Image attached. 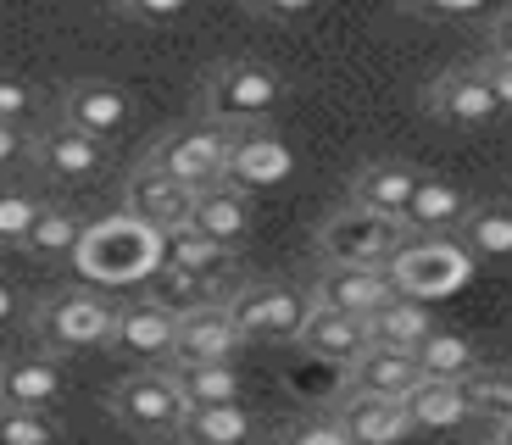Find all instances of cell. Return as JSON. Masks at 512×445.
Wrapping results in <instances>:
<instances>
[{
    "label": "cell",
    "instance_id": "1",
    "mask_svg": "<svg viewBox=\"0 0 512 445\" xmlns=\"http://www.w3.org/2000/svg\"><path fill=\"white\" fill-rule=\"evenodd\" d=\"M73 262L90 284H134L162 267V234L134 223L128 212L101 217V223H84V240H78Z\"/></svg>",
    "mask_w": 512,
    "mask_h": 445
},
{
    "label": "cell",
    "instance_id": "2",
    "mask_svg": "<svg viewBox=\"0 0 512 445\" xmlns=\"http://www.w3.org/2000/svg\"><path fill=\"white\" fill-rule=\"evenodd\" d=\"M284 106V78L262 62H218L201 89V117L212 128H256Z\"/></svg>",
    "mask_w": 512,
    "mask_h": 445
},
{
    "label": "cell",
    "instance_id": "3",
    "mask_svg": "<svg viewBox=\"0 0 512 445\" xmlns=\"http://www.w3.org/2000/svg\"><path fill=\"white\" fill-rule=\"evenodd\" d=\"M401 245H407V229H401L396 217L362 212L351 201L323 217V229H318V251L334 267H390Z\"/></svg>",
    "mask_w": 512,
    "mask_h": 445
},
{
    "label": "cell",
    "instance_id": "4",
    "mask_svg": "<svg viewBox=\"0 0 512 445\" xmlns=\"http://www.w3.org/2000/svg\"><path fill=\"white\" fill-rule=\"evenodd\" d=\"M112 318L117 306L95 290H62L34 306V334L45 351H95L112 345Z\"/></svg>",
    "mask_w": 512,
    "mask_h": 445
},
{
    "label": "cell",
    "instance_id": "5",
    "mask_svg": "<svg viewBox=\"0 0 512 445\" xmlns=\"http://www.w3.org/2000/svg\"><path fill=\"white\" fill-rule=\"evenodd\" d=\"M223 312H229L234 334L245 345L251 340H295L301 323H307V312H312V295L284 284V279H262V284H245L240 295H229Z\"/></svg>",
    "mask_w": 512,
    "mask_h": 445
},
{
    "label": "cell",
    "instance_id": "6",
    "mask_svg": "<svg viewBox=\"0 0 512 445\" xmlns=\"http://www.w3.org/2000/svg\"><path fill=\"white\" fill-rule=\"evenodd\" d=\"M112 418L140 440H167L184 423V401L162 368H140L112 390Z\"/></svg>",
    "mask_w": 512,
    "mask_h": 445
},
{
    "label": "cell",
    "instance_id": "7",
    "mask_svg": "<svg viewBox=\"0 0 512 445\" xmlns=\"http://www.w3.org/2000/svg\"><path fill=\"white\" fill-rule=\"evenodd\" d=\"M384 273H390L396 295H407V301L451 295L462 279H468V251H462L457 240H407Z\"/></svg>",
    "mask_w": 512,
    "mask_h": 445
},
{
    "label": "cell",
    "instance_id": "8",
    "mask_svg": "<svg viewBox=\"0 0 512 445\" xmlns=\"http://www.w3.org/2000/svg\"><path fill=\"white\" fill-rule=\"evenodd\" d=\"M223 156H229L223 128L201 123V128H179V134H167L145 162H151L156 173H167L173 184H184L190 195H201V190H218V184H223Z\"/></svg>",
    "mask_w": 512,
    "mask_h": 445
},
{
    "label": "cell",
    "instance_id": "9",
    "mask_svg": "<svg viewBox=\"0 0 512 445\" xmlns=\"http://www.w3.org/2000/svg\"><path fill=\"white\" fill-rule=\"evenodd\" d=\"M223 145H229V156H223V184H234L245 195L262 190V184H279L290 173V151L279 145V134H268V123L223 128Z\"/></svg>",
    "mask_w": 512,
    "mask_h": 445
},
{
    "label": "cell",
    "instance_id": "10",
    "mask_svg": "<svg viewBox=\"0 0 512 445\" xmlns=\"http://www.w3.org/2000/svg\"><path fill=\"white\" fill-rule=\"evenodd\" d=\"M396 301V284H390V273L384 267H329V273H318V284H312V306H323V312H346V318L368 323L379 306Z\"/></svg>",
    "mask_w": 512,
    "mask_h": 445
},
{
    "label": "cell",
    "instance_id": "11",
    "mask_svg": "<svg viewBox=\"0 0 512 445\" xmlns=\"http://www.w3.org/2000/svg\"><path fill=\"white\" fill-rule=\"evenodd\" d=\"M190 201H195V195L184 190V184H173L167 173H156L151 162L134 167L128 184H123V212L134 217V223H145V229H156L162 240L190 223Z\"/></svg>",
    "mask_w": 512,
    "mask_h": 445
},
{
    "label": "cell",
    "instance_id": "12",
    "mask_svg": "<svg viewBox=\"0 0 512 445\" xmlns=\"http://www.w3.org/2000/svg\"><path fill=\"white\" fill-rule=\"evenodd\" d=\"M128 117H134V106H128V95L112 84V78H78V84H67V95H62V123L78 128V134H90L95 145H106L112 134H123Z\"/></svg>",
    "mask_w": 512,
    "mask_h": 445
},
{
    "label": "cell",
    "instance_id": "13",
    "mask_svg": "<svg viewBox=\"0 0 512 445\" xmlns=\"http://www.w3.org/2000/svg\"><path fill=\"white\" fill-rule=\"evenodd\" d=\"M468 212H474V201H468L462 184L423 173L418 195H412L407 217H401V229H407V240H457V229L468 223Z\"/></svg>",
    "mask_w": 512,
    "mask_h": 445
},
{
    "label": "cell",
    "instance_id": "14",
    "mask_svg": "<svg viewBox=\"0 0 512 445\" xmlns=\"http://www.w3.org/2000/svg\"><path fill=\"white\" fill-rule=\"evenodd\" d=\"M423 112L451 128H485L490 117H501V106L474 67H457V73H440L435 84L423 89Z\"/></svg>",
    "mask_w": 512,
    "mask_h": 445
},
{
    "label": "cell",
    "instance_id": "15",
    "mask_svg": "<svg viewBox=\"0 0 512 445\" xmlns=\"http://www.w3.org/2000/svg\"><path fill=\"white\" fill-rule=\"evenodd\" d=\"M351 395H373V401H407L412 384L423 379L418 356L412 351H390V345H362V356L346 362Z\"/></svg>",
    "mask_w": 512,
    "mask_h": 445
},
{
    "label": "cell",
    "instance_id": "16",
    "mask_svg": "<svg viewBox=\"0 0 512 445\" xmlns=\"http://www.w3.org/2000/svg\"><path fill=\"white\" fill-rule=\"evenodd\" d=\"M173 334H179V318L156 301H128L112 318V345L140 362H173Z\"/></svg>",
    "mask_w": 512,
    "mask_h": 445
},
{
    "label": "cell",
    "instance_id": "17",
    "mask_svg": "<svg viewBox=\"0 0 512 445\" xmlns=\"http://www.w3.org/2000/svg\"><path fill=\"white\" fill-rule=\"evenodd\" d=\"M28 156H34V167L45 178H62V184H84V178H95L106 167V145H95L90 134H78V128H67V123L45 128V134L28 145Z\"/></svg>",
    "mask_w": 512,
    "mask_h": 445
},
{
    "label": "cell",
    "instance_id": "18",
    "mask_svg": "<svg viewBox=\"0 0 512 445\" xmlns=\"http://www.w3.org/2000/svg\"><path fill=\"white\" fill-rule=\"evenodd\" d=\"M67 373L56 356H12L0 362V407H28V412H51V401H62Z\"/></svg>",
    "mask_w": 512,
    "mask_h": 445
},
{
    "label": "cell",
    "instance_id": "19",
    "mask_svg": "<svg viewBox=\"0 0 512 445\" xmlns=\"http://www.w3.org/2000/svg\"><path fill=\"white\" fill-rule=\"evenodd\" d=\"M201 240L223 245V251H240V240L251 234V195L234 190V184H218V190H201L190 201V223Z\"/></svg>",
    "mask_w": 512,
    "mask_h": 445
},
{
    "label": "cell",
    "instance_id": "20",
    "mask_svg": "<svg viewBox=\"0 0 512 445\" xmlns=\"http://www.w3.org/2000/svg\"><path fill=\"white\" fill-rule=\"evenodd\" d=\"M240 334H234L229 312L223 306H201V312H184L179 334H173V362H234L240 356Z\"/></svg>",
    "mask_w": 512,
    "mask_h": 445
},
{
    "label": "cell",
    "instance_id": "21",
    "mask_svg": "<svg viewBox=\"0 0 512 445\" xmlns=\"http://www.w3.org/2000/svg\"><path fill=\"white\" fill-rule=\"evenodd\" d=\"M418 167L407 162H368L357 178H351V206H362V212H379V217H407L412 195H418Z\"/></svg>",
    "mask_w": 512,
    "mask_h": 445
},
{
    "label": "cell",
    "instance_id": "22",
    "mask_svg": "<svg viewBox=\"0 0 512 445\" xmlns=\"http://www.w3.org/2000/svg\"><path fill=\"white\" fill-rule=\"evenodd\" d=\"M162 373L173 379L184 412L190 407H234L240 390H245V379H240L234 362H167Z\"/></svg>",
    "mask_w": 512,
    "mask_h": 445
},
{
    "label": "cell",
    "instance_id": "23",
    "mask_svg": "<svg viewBox=\"0 0 512 445\" xmlns=\"http://www.w3.org/2000/svg\"><path fill=\"white\" fill-rule=\"evenodd\" d=\"M334 423L351 445H401L412 434L401 401H373V395H351L346 407L334 412Z\"/></svg>",
    "mask_w": 512,
    "mask_h": 445
},
{
    "label": "cell",
    "instance_id": "24",
    "mask_svg": "<svg viewBox=\"0 0 512 445\" xmlns=\"http://www.w3.org/2000/svg\"><path fill=\"white\" fill-rule=\"evenodd\" d=\"M295 340L307 345L312 356H323V362H351V356H362V345H368V329H362L357 318H346V312H323V306H312Z\"/></svg>",
    "mask_w": 512,
    "mask_h": 445
},
{
    "label": "cell",
    "instance_id": "25",
    "mask_svg": "<svg viewBox=\"0 0 512 445\" xmlns=\"http://www.w3.org/2000/svg\"><path fill=\"white\" fill-rule=\"evenodd\" d=\"M401 412H407L412 429H457V423L474 418L468 401H462V384H451V379H418L412 395L401 401Z\"/></svg>",
    "mask_w": 512,
    "mask_h": 445
},
{
    "label": "cell",
    "instance_id": "26",
    "mask_svg": "<svg viewBox=\"0 0 512 445\" xmlns=\"http://www.w3.org/2000/svg\"><path fill=\"white\" fill-rule=\"evenodd\" d=\"M368 345H390V351H418L429 334H435V323H429V312H423L418 301H407V295H396L390 306H379L368 323Z\"/></svg>",
    "mask_w": 512,
    "mask_h": 445
},
{
    "label": "cell",
    "instance_id": "27",
    "mask_svg": "<svg viewBox=\"0 0 512 445\" xmlns=\"http://www.w3.org/2000/svg\"><path fill=\"white\" fill-rule=\"evenodd\" d=\"M179 440L184 445H251L256 423L240 401H234V407H190L179 423Z\"/></svg>",
    "mask_w": 512,
    "mask_h": 445
},
{
    "label": "cell",
    "instance_id": "28",
    "mask_svg": "<svg viewBox=\"0 0 512 445\" xmlns=\"http://www.w3.org/2000/svg\"><path fill=\"white\" fill-rule=\"evenodd\" d=\"M468 262H512V206H474L468 223L457 229Z\"/></svg>",
    "mask_w": 512,
    "mask_h": 445
},
{
    "label": "cell",
    "instance_id": "29",
    "mask_svg": "<svg viewBox=\"0 0 512 445\" xmlns=\"http://www.w3.org/2000/svg\"><path fill=\"white\" fill-rule=\"evenodd\" d=\"M162 267H173V273H195V279H223V273L234 267V251L201 240L195 229H173L162 240Z\"/></svg>",
    "mask_w": 512,
    "mask_h": 445
},
{
    "label": "cell",
    "instance_id": "30",
    "mask_svg": "<svg viewBox=\"0 0 512 445\" xmlns=\"http://www.w3.org/2000/svg\"><path fill=\"white\" fill-rule=\"evenodd\" d=\"M78 240H84V217L67 212V206H39V217H34V229H28L23 251L45 256V262H51V256H67V262H73Z\"/></svg>",
    "mask_w": 512,
    "mask_h": 445
},
{
    "label": "cell",
    "instance_id": "31",
    "mask_svg": "<svg viewBox=\"0 0 512 445\" xmlns=\"http://www.w3.org/2000/svg\"><path fill=\"white\" fill-rule=\"evenodd\" d=\"M462 401L485 423H512V368H474L462 379Z\"/></svg>",
    "mask_w": 512,
    "mask_h": 445
},
{
    "label": "cell",
    "instance_id": "32",
    "mask_svg": "<svg viewBox=\"0 0 512 445\" xmlns=\"http://www.w3.org/2000/svg\"><path fill=\"white\" fill-rule=\"evenodd\" d=\"M412 356H418V373H423V379H451V384H462L468 373L479 368L474 345L462 340V334H429V340H423Z\"/></svg>",
    "mask_w": 512,
    "mask_h": 445
},
{
    "label": "cell",
    "instance_id": "33",
    "mask_svg": "<svg viewBox=\"0 0 512 445\" xmlns=\"http://www.w3.org/2000/svg\"><path fill=\"white\" fill-rule=\"evenodd\" d=\"M145 301H156L162 312L184 318V312H201V306H223V295L212 290V279H195V273H173V267H162Z\"/></svg>",
    "mask_w": 512,
    "mask_h": 445
},
{
    "label": "cell",
    "instance_id": "34",
    "mask_svg": "<svg viewBox=\"0 0 512 445\" xmlns=\"http://www.w3.org/2000/svg\"><path fill=\"white\" fill-rule=\"evenodd\" d=\"M62 429H56L51 412H28V407H0V445H56Z\"/></svg>",
    "mask_w": 512,
    "mask_h": 445
},
{
    "label": "cell",
    "instance_id": "35",
    "mask_svg": "<svg viewBox=\"0 0 512 445\" xmlns=\"http://www.w3.org/2000/svg\"><path fill=\"white\" fill-rule=\"evenodd\" d=\"M39 217V201L28 190H0V245H23Z\"/></svg>",
    "mask_w": 512,
    "mask_h": 445
},
{
    "label": "cell",
    "instance_id": "36",
    "mask_svg": "<svg viewBox=\"0 0 512 445\" xmlns=\"http://www.w3.org/2000/svg\"><path fill=\"white\" fill-rule=\"evenodd\" d=\"M496 0H407V12L423 17V23H479L490 17Z\"/></svg>",
    "mask_w": 512,
    "mask_h": 445
},
{
    "label": "cell",
    "instance_id": "37",
    "mask_svg": "<svg viewBox=\"0 0 512 445\" xmlns=\"http://www.w3.org/2000/svg\"><path fill=\"white\" fill-rule=\"evenodd\" d=\"M474 73L485 78V89L496 95V106H501V112H512V56L485 51V56H479V67H474Z\"/></svg>",
    "mask_w": 512,
    "mask_h": 445
},
{
    "label": "cell",
    "instance_id": "38",
    "mask_svg": "<svg viewBox=\"0 0 512 445\" xmlns=\"http://www.w3.org/2000/svg\"><path fill=\"white\" fill-rule=\"evenodd\" d=\"M28 112H34V89H28L23 78H6V73H0V123H6V128H23Z\"/></svg>",
    "mask_w": 512,
    "mask_h": 445
},
{
    "label": "cell",
    "instance_id": "39",
    "mask_svg": "<svg viewBox=\"0 0 512 445\" xmlns=\"http://www.w3.org/2000/svg\"><path fill=\"white\" fill-rule=\"evenodd\" d=\"M117 12L134 17V23H173V17L190 12V0H117Z\"/></svg>",
    "mask_w": 512,
    "mask_h": 445
},
{
    "label": "cell",
    "instance_id": "40",
    "mask_svg": "<svg viewBox=\"0 0 512 445\" xmlns=\"http://www.w3.org/2000/svg\"><path fill=\"white\" fill-rule=\"evenodd\" d=\"M279 445H351V440L340 434V423H334V418H312V423H295Z\"/></svg>",
    "mask_w": 512,
    "mask_h": 445
},
{
    "label": "cell",
    "instance_id": "41",
    "mask_svg": "<svg viewBox=\"0 0 512 445\" xmlns=\"http://www.w3.org/2000/svg\"><path fill=\"white\" fill-rule=\"evenodd\" d=\"M256 17H273V23H290V17H307V12H318L323 0H245Z\"/></svg>",
    "mask_w": 512,
    "mask_h": 445
},
{
    "label": "cell",
    "instance_id": "42",
    "mask_svg": "<svg viewBox=\"0 0 512 445\" xmlns=\"http://www.w3.org/2000/svg\"><path fill=\"white\" fill-rule=\"evenodd\" d=\"M28 151V140H23V128H6L0 123V162H17V156Z\"/></svg>",
    "mask_w": 512,
    "mask_h": 445
},
{
    "label": "cell",
    "instance_id": "43",
    "mask_svg": "<svg viewBox=\"0 0 512 445\" xmlns=\"http://www.w3.org/2000/svg\"><path fill=\"white\" fill-rule=\"evenodd\" d=\"M490 51L512 56V12H501V17H496V28H490Z\"/></svg>",
    "mask_w": 512,
    "mask_h": 445
},
{
    "label": "cell",
    "instance_id": "44",
    "mask_svg": "<svg viewBox=\"0 0 512 445\" xmlns=\"http://www.w3.org/2000/svg\"><path fill=\"white\" fill-rule=\"evenodd\" d=\"M496 445H512V423H501V429H496Z\"/></svg>",
    "mask_w": 512,
    "mask_h": 445
},
{
    "label": "cell",
    "instance_id": "45",
    "mask_svg": "<svg viewBox=\"0 0 512 445\" xmlns=\"http://www.w3.org/2000/svg\"><path fill=\"white\" fill-rule=\"evenodd\" d=\"M6 312H12V295L0 290V323H6Z\"/></svg>",
    "mask_w": 512,
    "mask_h": 445
}]
</instances>
